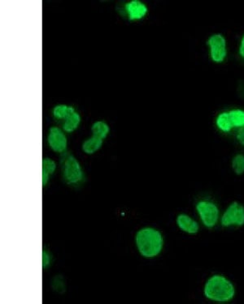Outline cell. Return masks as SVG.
<instances>
[{
	"instance_id": "1",
	"label": "cell",
	"mask_w": 244,
	"mask_h": 304,
	"mask_svg": "<svg viewBox=\"0 0 244 304\" xmlns=\"http://www.w3.org/2000/svg\"><path fill=\"white\" fill-rule=\"evenodd\" d=\"M235 292L234 283L218 273L209 277L203 287V295L213 302H230L235 296Z\"/></svg>"
},
{
	"instance_id": "2",
	"label": "cell",
	"mask_w": 244,
	"mask_h": 304,
	"mask_svg": "<svg viewBox=\"0 0 244 304\" xmlns=\"http://www.w3.org/2000/svg\"><path fill=\"white\" fill-rule=\"evenodd\" d=\"M136 245L142 256L153 258L158 256L162 251L164 239L160 231L156 229L146 227L138 231Z\"/></svg>"
},
{
	"instance_id": "3",
	"label": "cell",
	"mask_w": 244,
	"mask_h": 304,
	"mask_svg": "<svg viewBox=\"0 0 244 304\" xmlns=\"http://www.w3.org/2000/svg\"><path fill=\"white\" fill-rule=\"evenodd\" d=\"M195 209L202 224L207 228L212 229L216 227L221 219L220 209L217 204L212 200H199L196 204Z\"/></svg>"
},
{
	"instance_id": "4",
	"label": "cell",
	"mask_w": 244,
	"mask_h": 304,
	"mask_svg": "<svg viewBox=\"0 0 244 304\" xmlns=\"http://www.w3.org/2000/svg\"><path fill=\"white\" fill-rule=\"evenodd\" d=\"M221 226L224 228L244 226V206L240 202L230 204L221 216Z\"/></svg>"
},
{
	"instance_id": "5",
	"label": "cell",
	"mask_w": 244,
	"mask_h": 304,
	"mask_svg": "<svg viewBox=\"0 0 244 304\" xmlns=\"http://www.w3.org/2000/svg\"><path fill=\"white\" fill-rule=\"evenodd\" d=\"M63 178L70 185H77L84 179V174L78 160L72 155H67L63 163Z\"/></svg>"
},
{
	"instance_id": "6",
	"label": "cell",
	"mask_w": 244,
	"mask_h": 304,
	"mask_svg": "<svg viewBox=\"0 0 244 304\" xmlns=\"http://www.w3.org/2000/svg\"><path fill=\"white\" fill-rule=\"evenodd\" d=\"M208 45L210 48L212 59L216 63H221L227 55V40L220 33L212 35L208 40Z\"/></svg>"
},
{
	"instance_id": "7",
	"label": "cell",
	"mask_w": 244,
	"mask_h": 304,
	"mask_svg": "<svg viewBox=\"0 0 244 304\" xmlns=\"http://www.w3.org/2000/svg\"><path fill=\"white\" fill-rule=\"evenodd\" d=\"M49 146L57 153H64L67 148V138L65 133L57 128H50L48 135Z\"/></svg>"
},
{
	"instance_id": "8",
	"label": "cell",
	"mask_w": 244,
	"mask_h": 304,
	"mask_svg": "<svg viewBox=\"0 0 244 304\" xmlns=\"http://www.w3.org/2000/svg\"><path fill=\"white\" fill-rule=\"evenodd\" d=\"M177 225L183 232L195 235L199 231V224L196 220L185 213H181L177 217Z\"/></svg>"
},
{
	"instance_id": "9",
	"label": "cell",
	"mask_w": 244,
	"mask_h": 304,
	"mask_svg": "<svg viewBox=\"0 0 244 304\" xmlns=\"http://www.w3.org/2000/svg\"><path fill=\"white\" fill-rule=\"evenodd\" d=\"M125 10L128 13L129 19L132 21L142 19L147 12V8L146 5L138 0H134L126 4Z\"/></svg>"
},
{
	"instance_id": "10",
	"label": "cell",
	"mask_w": 244,
	"mask_h": 304,
	"mask_svg": "<svg viewBox=\"0 0 244 304\" xmlns=\"http://www.w3.org/2000/svg\"><path fill=\"white\" fill-rule=\"evenodd\" d=\"M104 139H100L96 136H92L90 139H86L82 145V149L87 154H93L101 148Z\"/></svg>"
},
{
	"instance_id": "11",
	"label": "cell",
	"mask_w": 244,
	"mask_h": 304,
	"mask_svg": "<svg viewBox=\"0 0 244 304\" xmlns=\"http://www.w3.org/2000/svg\"><path fill=\"white\" fill-rule=\"evenodd\" d=\"M81 122V117L76 111H72L68 114L65 119V124L63 125L64 130L67 132H72L76 130Z\"/></svg>"
},
{
	"instance_id": "12",
	"label": "cell",
	"mask_w": 244,
	"mask_h": 304,
	"mask_svg": "<svg viewBox=\"0 0 244 304\" xmlns=\"http://www.w3.org/2000/svg\"><path fill=\"white\" fill-rule=\"evenodd\" d=\"M216 123H217V126L218 127L219 129L222 132H230L233 128H234L232 122H231L229 112H223L219 114Z\"/></svg>"
},
{
	"instance_id": "13",
	"label": "cell",
	"mask_w": 244,
	"mask_h": 304,
	"mask_svg": "<svg viewBox=\"0 0 244 304\" xmlns=\"http://www.w3.org/2000/svg\"><path fill=\"white\" fill-rule=\"evenodd\" d=\"M91 130L93 136L104 139L107 137V134L109 133V127L103 121H98L92 125Z\"/></svg>"
},
{
	"instance_id": "14",
	"label": "cell",
	"mask_w": 244,
	"mask_h": 304,
	"mask_svg": "<svg viewBox=\"0 0 244 304\" xmlns=\"http://www.w3.org/2000/svg\"><path fill=\"white\" fill-rule=\"evenodd\" d=\"M231 167L233 171L237 175L244 174V154L238 153L234 156L231 161Z\"/></svg>"
},
{
	"instance_id": "15",
	"label": "cell",
	"mask_w": 244,
	"mask_h": 304,
	"mask_svg": "<svg viewBox=\"0 0 244 304\" xmlns=\"http://www.w3.org/2000/svg\"><path fill=\"white\" fill-rule=\"evenodd\" d=\"M74 108L65 105H59L53 110V114L57 119H65L68 114L74 111Z\"/></svg>"
},
{
	"instance_id": "16",
	"label": "cell",
	"mask_w": 244,
	"mask_h": 304,
	"mask_svg": "<svg viewBox=\"0 0 244 304\" xmlns=\"http://www.w3.org/2000/svg\"><path fill=\"white\" fill-rule=\"evenodd\" d=\"M229 114L231 117V122H232L234 127L244 126V111L241 110H232L229 111Z\"/></svg>"
},
{
	"instance_id": "17",
	"label": "cell",
	"mask_w": 244,
	"mask_h": 304,
	"mask_svg": "<svg viewBox=\"0 0 244 304\" xmlns=\"http://www.w3.org/2000/svg\"><path fill=\"white\" fill-rule=\"evenodd\" d=\"M57 169V164L51 158H44L43 160V173L51 175Z\"/></svg>"
},
{
	"instance_id": "18",
	"label": "cell",
	"mask_w": 244,
	"mask_h": 304,
	"mask_svg": "<svg viewBox=\"0 0 244 304\" xmlns=\"http://www.w3.org/2000/svg\"><path fill=\"white\" fill-rule=\"evenodd\" d=\"M50 262H51V259H50V256H49V254L47 253L46 251H43V267L44 269L49 266L50 265Z\"/></svg>"
},
{
	"instance_id": "19",
	"label": "cell",
	"mask_w": 244,
	"mask_h": 304,
	"mask_svg": "<svg viewBox=\"0 0 244 304\" xmlns=\"http://www.w3.org/2000/svg\"><path fill=\"white\" fill-rule=\"evenodd\" d=\"M237 139L242 146H244V126L238 128V133H237Z\"/></svg>"
},
{
	"instance_id": "20",
	"label": "cell",
	"mask_w": 244,
	"mask_h": 304,
	"mask_svg": "<svg viewBox=\"0 0 244 304\" xmlns=\"http://www.w3.org/2000/svg\"><path fill=\"white\" fill-rule=\"evenodd\" d=\"M238 94L242 98L244 99V83H241L239 86H238Z\"/></svg>"
},
{
	"instance_id": "21",
	"label": "cell",
	"mask_w": 244,
	"mask_h": 304,
	"mask_svg": "<svg viewBox=\"0 0 244 304\" xmlns=\"http://www.w3.org/2000/svg\"><path fill=\"white\" fill-rule=\"evenodd\" d=\"M239 54H241V56L243 57L244 58V35L242 40H241L240 47H239Z\"/></svg>"
}]
</instances>
